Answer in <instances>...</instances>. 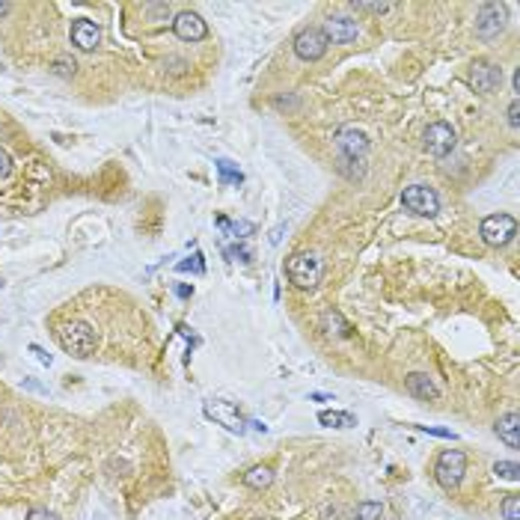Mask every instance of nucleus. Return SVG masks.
Listing matches in <instances>:
<instances>
[{
  "label": "nucleus",
  "instance_id": "nucleus-1",
  "mask_svg": "<svg viewBox=\"0 0 520 520\" xmlns=\"http://www.w3.org/2000/svg\"><path fill=\"white\" fill-rule=\"evenodd\" d=\"M286 274L292 286L297 289H315L324 277V259L312 253V250H297V253L286 262Z\"/></svg>",
  "mask_w": 520,
  "mask_h": 520
},
{
  "label": "nucleus",
  "instance_id": "nucleus-2",
  "mask_svg": "<svg viewBox=\"0 0 520 520\" xmlns=\"http://www.w3.org/2000/svg\"><path fill=\"white\" fill-rule=\"evenodd\" d=\"M57 339H60L63 351H69V354H72V357H78V360L92 357V354H95V345H98L95 330H92L87 322H78V318H75V322L60 324Z\"/></svg>",
  "mask_w": 520,
  "mask_h": 520
},
{
  "label": "nucleus",
  "instance_id": "nucleus-3",
  "mask_svg": "<svg viewBox=\"0 0 520 520\" xmlns=\"http://www.w3.org/2000/svg\"><path fill=\"white\" fill-rule=\"evenodd\" d=\"M467 473V455L461 449H443L437 455V464H434V479L443 491H455L464 482Z\"/></svg>",
  "mask_w": 520,
  "mask_h": 520
},
{
  "label": "nucleus",
  "instance_id": "nucleus-4",
  "mask_svg": "<svg viewBox=\"0 0 520 520\" xmlns=\"http://www.w3.org/2000/svg\"><path fill=\"white\" fill-rule=\"evenodd\" d=\"M479 235H482V241L488 247H506V244L514 241V235H517V221L511 214H506V211L488 214L482 221V226H479Z\"/></svg>",
  "mask_w": 520,
  "mask_h": 520
},
{
  "label": "nucleus",
  "instance_id": "nucleus-5",
  "mask_svg": "<svg viewBox=\"0 0 520 520\" xmlns=\"http://www.w3.org/2000/svg\"><path fill=\"white\" fill-rule=\"evenodd\" d=\"M401 206L416 217H434L440 211V196L428 184H410V188L401 191Z\"/></svg>",
  "mask_w": 520,
  "mask_h": 520
},
{
  "label": "nucleus",
  "instance_id": "nucleus-6",
  "mask_svg": "<svg viewBox=\"0 0 520 520\" xmlns=\"http://www.w3.org/2000/svg\"><path fill=\"white\" fill-rule=\"evenodd\" d=\"M333 143H336L339 161H363V155L368 152V137L357 125H342L336 131V137H333Z\"/></svg>",
  "mask_w": 520,
  "mask_h": 520
},
{
  "label": "nucleus",
  "instance_id": "nucleus-7",
  "mask_svg": "<svg viewBox=\"0 0 520 520\" xmlns=\"http://www.w3.org/2000/svg\"><path fill=\"white\" fill-rule=\"evenodd\" d=\"M458 143V134L449 122H431L423 134V149L434 158H446Z\"/></svg>",
  "mask_w": 520,
  "mask_h": 520
},
{
  "label": "nucleus",
  "instance_id": "nucleus-8",
  "mask_svg": "<svg viewBox=\"0 0 520 520\" xmlns=\"http://www.w3.org/2000/svg\"><path fill=\"white\" fill-rule=\"evenodd\" d=\"M327 48H330V42L324 39L322 27H307V30H300L295 36V54L300 60H307V63L322 60L327 54Z\"/></svg>",
  "mask_w": 520,
  "mask_h": 520
},
{
  "label": "nucleus",
  "instance_id": "nucleus-9",
  "mask_svg": "<svg viewBox=\"0 0 520 520\" xmlns=\"http://www.w3.org/2000/svg\"><path fill=\"white\" fill-rule=\"evenodd\" d=\"M502 83V69L494 65L491 60H476L469 65V87L482 95H491L497 87Z\"/></svg>",
  "mask_w": 520,
  "mask_h": 520
},
{
  "label": "nucleus",
  "instance_id": "nucleus-10",
  "mask_svg": "<svg viewBox=\"0 0 520 520\" xmlns=\"http://www.w3.org/2000/svg\"><path fill=\"white\" fill-rule=\"evenodd\" d=\"M173 33L181 42H203L208 36V24H206L203 15L188 9V12H179L173 18Z\"/></svg>",
  "mask_w": 520,
  "mask_h": 520
},
{
  "label": "nucleus",
  "instance_id": "nucleus-11",
  "mask_svg": "<svg viewBox=\"0 0 520 520\" xmlns=\"http://www.w3.org/2000/svg\"><path fill=\"white\" fill-rule=\"evenodd\" d=\"M322 33L330 45H348L360 36V27L354 18H348V15H330L322 27Z\"/></svg>",
  "mask_w": 520,
  "mask_h": 520
},
{
  "label": "nucleus",
  "instance_id": "nucleus-12",
  "mask_svg": "<svg viewBox=\"0 0 520 520\" xmlns=\"http://www.w3.org/2000/svg\"><path fill=\"white\" fill-rule=\"evenodd\" d=\"M502 27H506V9L497 4H484L476 15V33L482 39H494L502 33Z\"/></svg>",
  "mask_w": 520,
  "mask_h": 520
},
{
  "label": "nucleus",
  "instance_id": "nucleus-13",
  "mask_svg": "<svg viewBox=\"0 0 520 520\" xmlns=\"http://www.w3.org/2000/svg\"><path fill=\"white\" fill-rule=\"evenodd\" d=\"M72 45L80 48V51H95L98 45H102V27L90 18H78L72 21Z\"/></svg>",
  "mask_w": 520,
  "mask_h": 520
},
{
  "label": "nucleus",
  "instance_id": "nucleus-14",
  "mask_svg": "<svg viewBox=\"0 0 520 520\" xmlns=\"http://www.w3.org/2000/svg\"><path fill=\"white\" fill-rule=\"evenodd\" d=\"M206 416L217 419L221 425H226L232 434H244V419L238 413V408L229 405V401H206Z\"/></svg>",
  "mask_w": 520,
  "mask_h": 520
},
{
  "label": "nucleus",
  "instance_id": "nucleus-15",
  "mask_svg": "<svg viewBox=\"0 0 520 520\" xmlns=\"http://www.w3.org/2000/svg\"><path fill=\"white\" fill-rule=\"evenodd\" d=\"M405 390L413 396V398H423V401H434V398H440V387L431 381V375H425V372H410L408 378H405Z\"/></svg>",
  "mask_w": 520,
  "mask_h": 520
},
{
  "label": "nucleus",
  "instance_id": "nucleus-16",
  "mask_svg": "<svg viewBox=\"0 0 520 520\" xmlns=\"http://www.w3.org/2000/svg\"><path fill=\"white\" fill-rule=\"evenodd\" d=\"M494 431H497V437L506 443L509 449H517V446H520V416H517L514 410L506 413V416H499L497 425H494Z\"/></svg>",
  "mask_w": 520,
  "mask_h": 520
},
{
  "label": "nucleus",
  "instance_id": "nucleus-17",
  "mask_svg": "<svg viewBox=\"0 0 520 520\" xmlns=\"http://www.w3.org/2000/svg\"><path fill=\"white\" fill-rule=\"evenodd\" d=\"M241 482L247 484V488H253V491H265L267 484L274 482V467H267V464H259V467H250L247 473L241 476Z\"/></svg>",
  "mask_w": 520,
  "mask_h": 520
},
{
  "label": "nucleus",
  "instance_id": "nucleus-18",
  "mask_svg": "<svg viewBox=\"0 0 520 520\" xmlns=\"http://www.w3.org/2000/svg\"><path fill=\"white\" fill-rule=\"evenodd\" d=\"M318 423L327 425V428H354L357 416L348 413V410H322L318 413Z\"/></svg>",
  "mask_w": 520,
  "mask_h": 520
},
{
  "label": "nucleus",
  "instance_id": "nucleus-19",
  "mask_svg": "<svg viewBox=\"0 0 520 520\" xmlns=\"http://www.w3.org/2000/svg\"><path fill=\"white\" fill-rule=\"evenodd\" d=\"M214 166H217V179H221V184H241L244 181V173L238 170V164H235V161L217 158Z\"/></svg>",
  "mask_w": 520,
  "mask_h": 520
},
{
  "label": "nucleus",
  "instance_id": "nucleus-20",
  "mask_svg": "<svg viewBox=\"0 0 520 520\" xmlns=\"http://www.w3.org/2000/svg\"><path fill=\"white\" fill-rule=\"evenodd\" d=\"M322 327L327 330V333H336V336H351V327L345 324V318L339 315V312H324V318H322Z\"/></svg>",
  "mask_w": 520,
  "mask_h": 520
},
{
  "label": "nucleus",
  "instance_id": "nucleus-21",
  "mask_svg": "<svg viewBox=\"0 0 520 520\" xmlns=\"http://www.w3.org/2000/svg\"><path fill=\"white\" fill-rule=\"evenodd\" d=\"M381 517H383V502L375 499H363L354 509V520H381Z\"/></svg>",
  "mask_w": 520,
  "mask_h": 520
},
{
  "label": "nucleus",
  "instance_id": "nucleus-22",
  "mask_svg": "<svg viewBox=\"0 0 520 520\" xmlns=\"http://www.w3.org/2000/svg\"><path fill=\"white\" fill-rule=\"evenodd\" d=\"M494 476L506 479V482H517L520 479V467H517V461H497L494 464Z\"/></svg>",
  "mask_w": 520,
  "mask_h": 520
},
{
  "label": "nucleus",
  "instance_id": "nucleus-23",
  "mask_svg": "<svg viewBox=\"0 0 520 520\" xmlns=\"http://www.w3.org/2000/svg\"><path fill=\"white\" fill-rule=\"evenodd\" d=\"M502 517L506 520H520V497L517 494H511V497H506L502 499Z\"/></svg>",
  "mask_w": 520,
  "mask_h": 520
},
{
  "label": "nucleus",
  "instance_id": "nucleus-24",
  "mask_svg": "<svg viewBox=\"0 0 520 520\" xmlns=\"http://www.w3.org/2000/svg\"><path fill=\"white\" fill-rule=\"evenodd\" d=\"M176 271H181V274H188V271H193V274H203V271H206L203 253H193V256H191V262H179V265H176Z\"/></svg>",
  "mask_w": 520,
  "mask_h": 520
},
{
  "label": "nucleus",
  "instance_id": "nucleus-25",
  "mask_svg": "<svg viewBox=\"0 0 520 520\" xmlns=\"http://www.w3.org/2000/svg\"><path fill=\"white\" fill-rule=\"evenodd\" d=\"M51 69H54V75H60V78H72L78 65H75V60H69V57H57Z\"/></svg>",
  "mask_w": 520,
  "mask_h": 520
},
{
  "label": "nucleus",
  "instance_id": "nucleus-26",
  "mask_svg": "<svg viewBox=\"0 0 520 520\" xmlns=\"http://www.w3.org/2000/svg\"><path fill=\"white\" fill-rule=\"evenodd\" d=\"M351 6H354L357 12H375V15H383V12L393 9V4H366V0H354Z\"/></svg>",
  "mask_w": 520,
  "mask_h": 520
},
{
  "label": "nucleus",
  "instance_id": "nucleus-27",
  "mask_svg": "<svg viewBox=\"0 0 520 520\" xmlns=\"http://www.w3.org/2000/svg\"><path fill=\"white\" fill-rule=\"evenodd\" d=\"M226 256L229 259H238V262H250V259H253V250L244 247V244H235L232 250H226Z\"/></svg>",
  "mask_w": 520,
  "mask_h": 520
},
{
  "label": "nucleus",
  "instance_id": "nucleus-28",
  "mask_svg": "<svg viewBox=\"0 0 520 520\" xmlns=\"http://www.w3.org/2000/svg\"><path fill=\"white\" fill-rule=\"evenodd\" d=\"M419 431H425V434H431V437H443V440H455V431H449V428H434V425H416Z\"/></svg>",
  "mask_w": 520,
  "mask_h": 520
},
{
  "label": "nucleus",
  "instance_id": "nucleus-29",
  "mask_svg": "<svg viewBox=\"0 0 520 520\" xmlns=\"http://www.w3.org/2000/svg\"><path fill=\"white\" fill-rule=\"evenodd\" d=\"M12 176V158L6 149H0V179H9Z\"/></svg>",
  "mask_w": 520,
  "mask_h": 520
},
{
  "label": "nucleus",
  "instance_id": "nucleus-30",
  "mask_svg": "<svg viewBox=\"0 0 520 520\" xmlns=\"http://www.w3.org/2000/svg\"><path fill=\"white\" fill-rule=\"evenodd\" d=\"M30 354H33V357H36V360H39L42 366H51V363H54V357H51V354H48V351H45L42 345H30Z\"/></svg>",
  "mask_w": 520,
  "mask_h": 520
},
{
  "label": "nucleus",
  "instance_id": "nucleus-31",
  "mask_svg": "<svg viewBox=\"0 0 520 520\" xmlns=\"http://www.w3.org/2000/svg\"><path fill=\"white\" fill-rule=\"evenodd\" d=\"M27 520H57V514L48 511V509H30L27 511Z\"/></svg>",
  "mask_w": 520,
  "mask_h": 520
},
{
  "label": "nucleus",
  "instance_id": "nucleus-32",
  "mask_svg": "<svg viewBox=\"0 0 520 520\" xmlns=\"http://www.w3.org/2000/svg\"><path fill=\"white\" fill-rule=\"evenodd\" d=\"M509 125H511V128H517V125H520V120H517V98L509 105Z\"/></svg>",
  "mask_w": 520,
  "mask_h": 520
},
{
  "label": "nucleus",
  "instance_id": "nucleus-33",
  "mask_svg": "<svg viewBox=\"0 0 520 520\" xmlns=\"http://www.w3.org/2000/svg\"><path fill=\"white\" fill-rule=\"evenodd\" d=\"M176 295H179V297H191V295H193V289H191V286H184V282H181V286H176Z\"/></svg>",
  "mask_w": 520,
  "mask_h": 520
},
{
  "label": "nucleus",
  "instance_id": "nucleus-34",
  "mask_svg": "<svg viewBox=\"0 0 520 520\" xmlns=\"http://www.w3.org/2000/svg\"><path fill=\"white\" fill-rule=\"evenodd\" d=\"M247 425H250V428H253V431H262V434L267 431V425H265V423H259V419H250V423H247Z\"/></svg>",
  "mask_w": 520,
  "mask_h": 520
},
{
  "label": "nucleus",
  "instance_id": "nucleus-35",
  "mask_svg": "<svg viewBox=\"0 0 520 520\" xmlns=\"http://www.w3.org/2000/svg\"><path fill=\"white\" fill-rule=\"evenodd\" d=\"M309 398L312 401H333V396H327V393H309Z\"/></svg>",
  "mask_w": 520,
  "mask_h": 520
},
{
  "label": "nucleus",
  "instance_id": "nucleus-36",
  "mask_svg": "<svg viewBox=\"0 0 520 520\" xmlns=\"http://www.w3.org/2000/svg\"><path fill=\"white\" fill-rule=\"evenodd\" d=\"M12 9V4H0V18H4V15Z\"/></svg>",
  "mask_w": 520,
  "mask_h": 520
},
{
  "label": "nucleus",
  "instance_id": "nucleus-37",
  "mask_svg": "<svg viewBox=\"0 0 520 520\" xmlns=\"http://www.w3.org/2000/svg\"><path fill=\"white\" fill-rule=\"evenodd\" d=\"M0 289H4V277H0Z\"/></svg>",
  "mask_w": 520,
  "mask_h": 520
},
{
  "label": "nucleus",
  "instance_id": "nucleus-38",
  "mask_svg": "<svg viewBox=\"0 0 520 520\" xmlns=\"http://www.w3.org/2000/svg\"><path fill=\"white\" fill-rule=\"evenodd\" d=\"M253 520H262V517H253Z\"/></svg>",
  "mask_w": 520,
  "mask_h": 520
}]
</instances>
